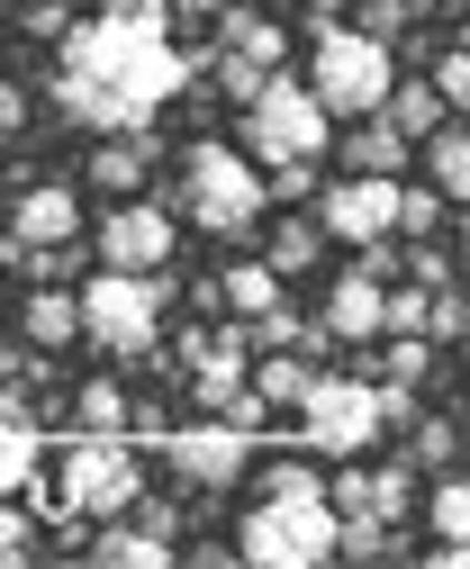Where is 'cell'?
<instances>
[{
    "mask_svg": "<svg viewBox=\"0 0 470 569\" xmlns=\"http://www.w3.org/2000/svg\"><path fill=\"white\" fill-rule=\"evenodd\" d=\"M426 163H434V190L470 208V127H434L426 136Z\"/></svg>",
    "mask_w": 470,
    "mask_h": 569,
    "instance_id": "7402d4cb",
    "label": "cell"
},
{
    "mask_svg": "<svg viewBox=\"0 0 470 569\" xmlns=\"http://www.w3.org/2000/svg\"><path fill=\"white\" fill-rule=\"evenodd\" d=\"M380 371H389V389H417V380L434 371V343H426V335H389V352H380Z\"/></svg>",
    "mask_w": 470,
    "mask_h": 569,
    "instance_id": "83f0119b",
    "label": "cell"
},
{
    "mask_svg": "<svg viewBox=\"0 0 470 569\" xmlns=\"http://www.w3.org/2000/svg\"><path fill=\"white\" fill-rule=\"evenodd\" d=\"M63 28H73V19H63V0H37V10H28V37H63Z\"/></svg>",
    "mask_w": 470,
    "mask_h": 569,
    "instance_id": "8d00e7d4",
    "label": "cell"
},
{
    "mask_svg": "<svg viewBox=\"0 0 470 569\" xmlns=\"http://www.w3.org/2000/svg\"><path fill=\"white\" fill-rule=\"evenodd\" d=\"M19 335H28V352H63V343L82 335V290H54V280L28 290L19 299Z\"/></svg>",
    "mask_w": 470,
    "mask_h": 569,
    "instance_id": "9a60e30c",
    "label": "cell"
},
{
    "mask_svg": "<svg viewBox=\"0 0 470 569\" xmlns=\"http://www.w3.org/2000/svg\"><path fill=\"white\" fill-rule=\"evenodd\" d=\"M262 488H326L308 461H272V470H262Z\"/></svg>",
    "mask_w": 470,
    "mask_h": 569,
    "instance_id": "d590c367",
    "label": "cell"
},
{
    "mask_svg": "<svg viewBox=\"0 0 470 569\" xmlns=\"http://www.w3.org/2000/svg\"><path fill=\"white\" fill-rule=\"evenodd\" d=\"M308 380H317L308 352H262V362H253V398H262V407H299Z\"/></svg>",
    "mask_w": 470,
    "mask_h": 569,
    "instance_id": "603a6c76",
    "label": "cell"
},
{
    "mask_svg": "<svg viewBox=\"0 0 470 569\" xmlns=\"http://www.w3.org/2000/svg\"><path fill=\"white\" fill-rule=\"evenodd\" d=\"M236 551L253 569H317L344 551V516L326 488H262V507L236 525Z\"/></svg>",
    "mask_w": 470,
    "mask_h": 569,
    "instance_id": "3957f363",
    "label": "cell"
},
{
    "mask_svg": "<svg viewBox=\"0 0 470 569\" xmlns=\"http://www.w3.org/2000/svg\"><path fill=\"white\" fill-rule=\"evenodd\" d=\"M91 560H100V569H163V560H172V516H163V507L137 516V525L109 516V525L91 533Z\"/></svg>",
    "mask_w": 470,
    "mask_h": 569,
    "instance_id": "4fadbf2b",
    "label": "cell"
},
{
    "mask_svg": "<svg viewBox=\"0 0 470 569\" xmlns=\"http://www.w3.org/2000/svg\"><path fill=\"white\" fill-rule=\"evenodd\" d=\"M461 253H470V208H461Z\"/></svg>",
    "mask_w": 470,
    "mask_h": 569,
    "instance_id": "7bdbcfd3",
    "label": "cell"
},
{
    "mask_svg": "<svg viewBox=\"0 0 470 569\" xmlns=\"http://www.w3.org/2000/svg\"><path fill=\"white\" fill-rule=\"evenodd\" d=\"M262 208H272V172H262L253 154L218 146V136H199V146L181 154V218L199 236H253L262 227Z\"/></svg>",
    "mask_w": 470,
    "mask_h": 569,
    "instance_id": "7a4b0ae2",
    "label": "cell"
},
{
    "mask_svg": "<svg viewBox=\"0 0 470 569\" xmlns=\"http://www.w3.org/2000/svg\"><path fill=\"white\" fill-rule=\"evenodd\" d=\"M380 118H389L398 136H434V127H443V91H434V73H426V82H389Z\"/></svg>",
    "mask_w": 470,
    "mask_h": 569,
    "instance_id": "d6986e66",
    "label": "cell"
},
{
    "mask_svg": "<svg viewBox=\"0 0 470 569\" xmlns=\"http://www.w3.org/2000/svg\"><path fill=\"white\" fill-rule=\"evenodd\" d=\"M172 10H181V19H218L227 0H172Z\"/></svg>",
    "mask_w": 470,
    "mask_h": 569,
    "instance_id": "60d3db41",
    "label": "cell"
},
{
    "mask_svg": "<svg viewBox=\"0 0 470 569\" xmlns=\"http://www.w3.org/2000/svg\"><path fill=\"white\" fill-rule=\"evenodd\" d=\"M317 253H326V227H308V218H290V227L272 236V253H262V262H272V271L290 280V271H308Z\"/></svg>",
    "mask_w": 470,
    "mask_h": 569,
    "instance_id": "484cf974",
    "label": "cell"
},
{
    "mask_svg": "<svg viewBox=\"0 0 470 569\" xmlns=\"http://www.w3.org/2000/svg\"><path fill=\"white\" fill-rule=\"evenodd\" d=\"M37 551V516H19V497H0V560H28Z\"/></svg>",
    "mask_w": 470,
    "mask_h": 569,
    "instance_id": "d6a6232c",
    "label": "cell"
},
{
    "mask_svg": "<svg viewBox=\"0 0 470 569\" xmlns=\"http://www.w3.org/2000/svg\"><path fill=\"white\" fill-rule=\"evenodd\" d=\"M389 82H398V54H389L371 28H326V37H317L308 91L326 100V118H380Z\"/></svg>",
    "mask_w": 470,
    "mask_h": 569,
    "instance_id": "8992f818",
    "label": "cell"
},
{
    "mask_svg": "<svg viewBox=\"0 0 470 569\" xmlns=\"http://www.w3.org/2000/svg\"><path fill=\"white\" fill-rule=\"evenodd\" d=\"M408 507H417V479L398 470V461L371 470V516H380V525H408Z\"/></svg>",
    "mask_w": 470,
    "mask_h": 569,
    "instance_id": "f1b7e54d",
    "label": "cell"
},
{
    "mask_svg": "<svg viewBox=\"0 0 470 569\" xmlns=\"http://www.w3.org/2000/svg\"><path fill=\"white\" fill-rule=\"evenodd\" d=\"M417 461H426V470L452 461V425H417Z\"/></svg>",
    "mask_w": 470,
    "mask_h": 569,
    "instance_id": "e575fe53",
    "label": "cell"
},
{
    "mask_svg": "<svg viewBox=\"0 0 470 569\" xmlns=\"http://www.w3.org/2000/svg\"><path fill=\"white\" fill-rule=\"evenodd\" d=\"M426 525H434V542H470V479H443L426 497Z\"/></svg>",
    "mask_w": 470,
    "mask_h": 569,
    "instance_id": "d4e9b609",
    "label": "cell"
},
{
    "mask_svg": "<svg viewBox=\"0 0 470 569\" xmlns=\"http://www.w3.org/2000/svg\"><path fill=\"white\" fill-rule=\"evenodd\" d=\"M443 208H452L443 190H398V236H434V227H443Z\"/></svg>",
    "mask_w": 470,
    "mask_h": 569,
    "instance_id": "4dcf8cb0",
    "label": "cell"
},
{
    "mask_svg": "<svg viewBox=\"0 0 470 569\" xmlns=\"http://www.w3.org/2000/svg\"><path fill=\"white\" fill-rule=\"evenodd\" d=\"M244 154L262 172H272V163H317L326 154V100L308 82L272 73V82L253 91V109H244Z\"/></svg>",
    "mask_w": 470,
    "mask_h": 569,
    "instance_id": "ba28073f",
    "label": "cell"
},
{
    "mask_svg": "<svg viewBox=\"0 0 470 569\" xmlns=\"http://www.w3.org/2000/svg\"><path fill=\"white\" fill-rule=\"evenodd\" d=\"M146 172H154V146H146L137 127L109 136V146L91 154V190H109V199H137V190H146Z\"/></svg>",
    "mask_w": 470,
    "mask_h": 569,
    "instance_id": "e0dca14e",
    "label": "cell"
},
{
    "mask_svg": "<svg viewBox=\"0 0 470 569\" xmlns=\"http://www.w3.org/2000/svg\"><path fill=\"white\" fill-rule=\"evenodd\" d=\"M63 54H54V100H63V118H82V127H109V136H127V127H146L163 100H181V82H190V54L163 37V19H82V28H63L54 37Z\"/></svg>",
    "mask_w": 470,
    "mask_h": 569,
    "instance_id": "6da1fadb",
    "label": "cell"
},
{
    "mask_svg": "<svg viewBox=\"0 0 470 569\" xmlns=\"http://www.w3.org/2000/svg\"><path fill=\"white\" fill-rule=\"evenodd\" d=\"M37 461H46V425L19 398H0V497H28L37 488Z\"/></svg>",
    "mask_w": 470,
    "mask_h": 569,
    "instance_id": "5bb4252c",
    "label": "cell"
},
{
    "mask_svg": "<svg viewBox=\"0 0 470 569\" xmlns=\"http://www.w3.org/2000/svg\"><path fill=\"white\" fill-rule=\"evenodd\" d=\"M163 461L190 488H236L244 461H253V435H244L236 416H199V425H172V435H163Z\"/></svg>",
    "mask_w": 470,
    "mask_h": 569,
    "instance_id": "30bf717a",
    "label": "cell"
},
{
    "mask_svg": "<svg viewBox=\"0 0 470 569\" xmlns=\"http://www.w3.org/2000/svg\"><path fill=\"white\" fill-rule=\"evenodd\" d=\"M172 218H163V208L154 199H118L109 208V218L91 227V244H100V262H118V271H163L172 262Z\"/></svg>",
    "mask_w": 470,
    "mask_h": 569,
    "instance_id": "7c38bea8",
    "label": "cell"
},
{
    "mask_svg": "<svg viewBox=\"0 0 470 569\" xmlns=\"http://www.w3.org/2000/svg\"><path fill=\"white\" fill-rule=\"evenodd\" d=\"M380 290H389V280L362 262V271H344V280H334V299H326V335H344V343H371L380 335Z\"/></svg>",
    "mask_w": 470,
    "mask_h": 569,
    "instance_id": "2e32d148",
    "label": "cell"
},
{
    "mask_svg": "<svg viewBox=\"0 0 470 569\" xmlns=\"http://www.w3.org/2000/svg\"><path fill=\"white\" fill-rule=\"evenodd\" d=\"M262 82H272V73H262L253 54H227V46H218V91H227L236 109H253V91H262Z\"/></svg>",
    "mask_w": 470,
    "mask_h": 569,
    "instance_id": "f546056e",
    "label": "cell"
},
{
    "mask_svg": "<svg viewBox=\"0 0 470 569\" xmlns=\"http://www.w3.org/2000/svg\"><path fill=\"white\" fill-rule=\"evenodd\" d=\"M426 335H434V343H461V335H470V299H461V290H434V308H426Z\"/></svg>",
    "mask_w": 470,
    "mask_h": 569,
    "instance_id": "1f68e13d",
    "label": "cell"
},
{
    "mask_svg": "<svg viewBox=\"0 0 470 569\" xmlns=\"http://www.w3.org/2000/svg\"><path fill=\"white\" fill-rule=\"evenodd\" d=\"M408 416V389H371L353 371H317L308 398H299V443L317 461H353L362 443H380V425Z\"/></svg>",
    "mask_w": 470,
    "mask_h": 569,
    "instance_id": "277c9868",
    "label": "cell"
},
{
    "mask_svg": "<svg viewBox=\"0 0 470 569\" xmlns=\"http://www.w3.org/2000/svg\"><path fill=\"white\" fill-rule=\"evenodd\" d=\"M426 308H434L426 280H408V290H380V335H426Z\"/></svg>",
    "mask_w": 470,
    "mask_h": 569,
    "instance_id": "4316f807",
    "label": "cell"
},
{
    "mask_svg": "<svg viewBox=\"0 0 470 569\" xmlns=\"http://www.w3.org/2000/svg\"><path fill=\"white\" fill-rule=\"evenodd\" d=\"M163 299H172L163 271H118V262H100L91 290H82V335H91L100 352H146V343L163 335Z\"/></svg>",
    "mask_w": 470,
    "mask_h": 569,
    "instance_id": "52a82bcc",
    "label": "cell"
},
{
    "mask_svg": "<svg viewBox=\"0 0 470 569\" xmlns=\"http://www.w3.org/2000/svg\"><path fill=\"white\" fill-rule=\"evenodd\" d=\"M146 507V470H137V435H63V479H54V516H137Z\"/></svg>",
    "mask_w": 470,
    "mask_h": 569,
    "instance_id": "5b68a950",
    "label": "cell"
},
{
    "mask_svg": "<svg viewBox=\"0 0 470 569\" xmlns=\"http://www.w3.org/2000/svg\"><path fill=\"white\" fill-rule=\"evenodd\" d=\"M19 118H28V100H19V82L0 73V136H19Z\"/></svg>",
    "mask_w": 470,
    "mask_h": 569,
    "instance_id": "74e56055",
    "label": "cell"
},
{
    "mask_svg": "<svg viewBox=\"0 0 470 569\" xmlns=\"http://www.w3.org/2000/svg\"><path fill=\"white\" fill-rule=\"evenodd\" d=\"M308 10H317V19H334V10H344V0H308Z\"/></svg>",
    "mask_w": 470,
    "mask_h": 569,
    "instance_id": "b9f144b4",
    "label": "cell"
},
{
    "mask_svg": "<svg viewBox=\"0 0 470 569\" xmlns=\"http://www.w3.org/2000/svg\"><path fill=\"white\" fill-rule=\"evenodd\" d=\"M434 91L443 109H470V54H434Z\"/></svg>",
    "mask_w": 470,
    "mask_h": 569,
    "instance_id": "836d02e7",
    "label": "cell"
},
{
    "mask_svg": "<svg viewBox=\"0 0 470 569\" xmlns=\"http://www.w3.org/2000/svg\"><path fill=\"white\" fill-rule=\"evenodd\" d=\"M408 146H417V136H398L389 118H371L362 136H344V163H353V172H389V181H398V172H408Z\"/></svg>",
    "mask_w": 470,
    "mask_h": 569,
    "instance_id": "ffe728a7",
    "label": "cell"
},
{
    "mask_svg": "<svg viewBox=\"0 0 470 569\" xmlns=\"http://www.w3.org/2000/svg\"><path fill=\"white\" fill-rule=\"evenodd\" d=\"M73 416H82V435H127V389L118 380H82L73 389Z\"/></svg>",
    "mask_w": 470,
    "mask_h": 569,
    "instance_id": "cb8c5ba5",
    "label": "cell"
},
{
    "mask_svg": "<svg viewBox=\"0 0 470 569\" xmlns=\"http://www.w3.org/2000/svg\"><path fill=\"white\" fill-rule=\"evenodd\" d=\"M218 46H227V54H253L262 73H281V54H290V37L262 19V10H244V0H227V10H218Z\"/></svg>",
    "mask_w": 470,
    "mask_h": 569,
    "instance_id": "ac0fdd59",
    "label": "cell"
},
{
    "mask_svg": "<svg viewBox=\"0 0 470 569\" xmlns=\"http://www.w3.org/2000/svg\"><path fill=\"white\" fill-rule=\"evenodd\" d=\"M218 308H236V317L281 308V271H272V262H227V280H218Z\"/></svg>",
    "mask_w": 470,
    "mask_h": 569,
    "instance_id": "44dd1931",
    "label": "cell"
},
{
    "mask_svg": "<svg viewBox=\"0 0 470 569\" xmlns=\"http://www.w3.org/2000/svg\"><path fill=\"white\" fill-rule=\"evenodd\" d=\"M417 280H426V290H443V253H434V236H417Z\"/></svg>",
    "mask_w": 470,
    "mask_h": 569,
    "instance_id": "f35d334b",
    "label": "cell"
},
{
    "mask_svg": "<svg viewBox=\"0 0 470 569\" xmlns=\"http://www.w3.org/2000/svg\"><path fill=\"white\" fill-rule=\"evenodd\" d=\"M317 227L334 236V244H389L398 236V181L389 172H344L326 199H317Z\"/></svg>",
    "mask_w": 470,
    "mask_h": 569,
    "instance_id": "9c48e42d",
    "label": "cell"
},
{
    "mask_svg": "<svg viewBox=\"0 0 470 569\" xmlns=\"http://www.w3.org/2000/svg\"><path fill=\"white\" fill-rule=\"evenodd\" d=\"M118 19H172V0H109Z\"/></svg>",
    "mask_w": 470,
    "mask_h": 569,
    "instance_id": "ab89813d",
    "label": "cell"
},
{
    "mask_svg": "<svg viewBox=\"0 0 470 569\" xmlns=\"http://www.w3.org/2000/svg\"><path fill=\"white\" fill-rule=\"evenodd\" d=\"M46 244H82V190H73V181H28V190L10 199L0 253H46Z\"/></svg>",
    "mask_w": 470,
    "mask_h": 569,
    "instance_id": "8fae6325",
    "label": "cell"
}]
</instances>
